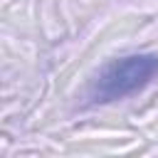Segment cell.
Segmentation results:
<instances>
[{
  "label": "cell",
  "instance_id": "6da1fadb",
  "mask_svg": "<svg viewBox=\"0 0 158 158\" xmlns=\"http://www.w3.org/2000/svg\"><path fill=\"white\" fill-rule=\"evenodd\" d=\"M156 74H158V54H151V52L126 54V57L111 59L96 74L89 96L94 104L118 101L143 91L156 79Z\"/></svg>",
  "mask_w": 158,
  "mask_h": 158
}]
</instances>
